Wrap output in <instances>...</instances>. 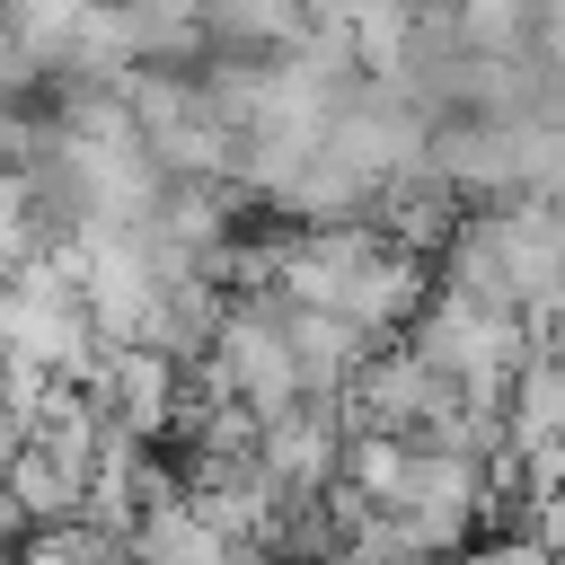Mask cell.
<instances>
[{
    "instance_id": "1",
    "label": "cell",
    "mask_w": 565,
    "mask_h": 565,
    "mask_svg": "<svg viewBox=\"0 0 565 565\" xmlns=\"http://www.w3.org/2000/svg\"><path fill=\"white\" fill-rule=\"evenodd\" d=\"M486 230L503 247V274H512V309L539 327L565 309V203H539V194H512V203H486Z\"/></svg>"
},
{
    "instance_id": "2",
    "label": "cell",
    "mask_w": 565,
    "mask_h": 565,
    "mask_svg": "<svg viewBox=\"0 0 565 565\" xmlns=\"http://www.w3.org/2000/svg\"><path fill=\"white\" fill-rule=\"evenodd\" d=\"M282 335H291V380H300V397H344L353 371L371 362V344H388V335H371L362 318L309 309V300H282Z\"/></svg>"
},
{
    "instance_id": "3",
    "label": "cell",
    "mask_w": 565,
    "mask_h": 565,
    "mask_svg": "<svg viewBox=\"0 0 565 565\" xmlns=\"http://www.w3.org/2000/svg\"><path fill=\"white\" fill-rule=\"evenodd\" d=\"M521 530H530V539H547V547L565 556V486H547V494H530V512H521Z\"/></svg>"
},
{
    "instance_id": "4",
    "label": "cell",
    "mask_w": 565,
    "mask_h": 565,
    "mask_svg": "<svg viewBox=\"0 0 565 565\" xmlns=\"http://www.w3.org/2000/svg\"><path fill=\"white\" fill-rule=\"evenodd\" d=\"M556 124H565V115H556Z\"/></svg>"
}]
</instances>
